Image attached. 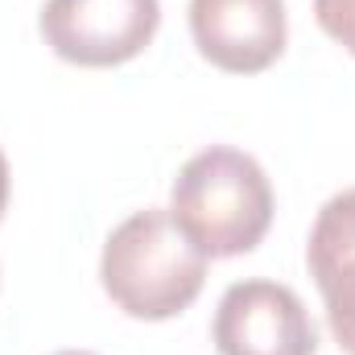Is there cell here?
<instances>
[{
  "label": "cell",
  "mask_w": 355,
  "mask_h": 355,
  "mask_svg": "<svg viewBox=\"0 0 355 355\" xmlns=\"http://www.w3.org/2000/svg\"><path fill=\"white\" fill-rule=\"evenodd\" d=\"M219 355H314L318 331L302 297L281 281H236L219 297L215 327H211Z\"/></svg>",
  "instance_id": "4"
},
{
  "label": "cell",
  "mask_w": 355,
  "mask_h": 355,
  "mask_svg": "<svg viewBox=\"0 0 355 355\" xmlns=\"http://www.w3.org/2000/svg\"><path fill=\"white\" fill-rule=\"evenodd\" d=\"M170 215L211 261L240 257L265 240L272 223V186L252 153L211 145L178 170Z\"/></svg>",
  "instance_id": "2"
},
{
  "label": "cell",
  "mask_w": 355,
  "mask_h": 355,
  "mask_svg": "<svg viewBox=\"0 0 355 355\" xmlns=\"http://www.w3.org/2000/svg\"><path fill=\"white\" fill-rule=\"evenodd\" d=\"M285 0H190L198 54L227 75H261L285 50Z\"/></svg>",
  "instance_id": "5"
},
{
  "label": "cell",
  "mask_w": 355,
  "mask_h": 355,
  "mask_svg": "<svg viewBox=\"0 0 355 355\" xmlns=\"http://www.w3.org/2000/svg\"><path fill=\"white\" fill-rule=\"evenodd\" d=\"M306 265L322 293L335 343L355 355V186L322 202L310 227Z\"/></svg>",
  "instance_id": "6"
},
{
  "label": "cell",
  "mask_w": 355,
  "mask_h": 355,
  "mask_svg": "<svg viewBox=\"0 0 355 355\" xmlns=\"http://www.w3.org/2000/svg\"><path fill=\"white\" fill-rule=\"evenodd\" d=\"M207 252L174 223L170 211L149 207L128 215L103 244L99 281L107 297L145 322L182 314L207 281Z\"/></svg>",
  "instance_id": "1"
},
{
  "label": "cell",
  "mask_w": 355,
  "mask_h": 355,
  "mask_svg": "<svg viewBox=\"0 0 355 355\" xmlns=\"http://www.w3.org/2000/svg\"><path fill=\"white\" fill-rule=\"evenodd\" d=\"M4 207H8V157L0 153V219H4Z\"/></svg>",
  "instance_id": "8"
},
{
  "label": "cell",
  "mask_w": 355,
  "mask_h": 355,
  "mask_svg": "<svg viewBox=\"0 0 355 355\" xmlns=\"http://www.w3.org/2000/svg\"><path fill=\"white\" fill-rule=\"evenodd\" d=\"M54 355H95V352H54Z\"/></svg>",
  "instance_id": "9"
},
{
  "label": "cell",
  "mask_w": 355,
  "mask_h": 355,
  "mask_svg": "<svg viewBox=\"0 0 355 355\" xmlns=\"http://www.w3.org/2000/svg\"><path fill=\"white\" fill-rule=\"evenodd\" d=\"M314 21L327 37H335L347 54H355V0H314Z\"/></svg>",
  "instance_id": "7"
},
{
  "label": "cell",
  "mask_w": 355,
  "mask_h": 355,
  "mask_svg": "<svg viewBox=\"0 0 355 355\" xmlns=\"http://www.w3.org/2000/svg\"><path fill=\"white\" fill-rule=\"evenodd\" d=\"M162 25V0H46L37 29L75 67H120L137 58Z\"/></svg>",
  "instance_id": "3"
}]
</instances>
